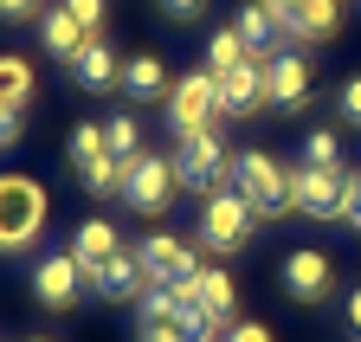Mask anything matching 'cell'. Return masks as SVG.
<instances>
[{"label":"cell","mask_w":361,"mask_h":342,"mask_svg":"<svg viewBox=\"0 0 361 342\" xmlns=\"http://www.w3.org/2000/svg\"><path fill=\"white\" fill-rule=\"evenodd\" d=\"M310 84H316V71H310L303 46H284L278 59H264V91H271V110H303V104H310Z\"/></svg>","instance_id":"7c38bea8"},{"label":"cell","mask_w":361,"mask_h":342,"mask_svg":"<svg viewBox=\"0 0 361 342\" xmlns=\"http://www.w3.org/2000/svg\"><path fill=\"white\" fill-rule=\"evenodd\" d=\"M90 284H97V297H110V304H135V297L149 291L142 252H135V245H123L116 259H104V265H97V278H90Z\"/></svg>","instance_id":"9a60e30c"},{"label":"cell","mask_w":361,"mask_h":342,"mask_svg":"<svg viewBox=\"0 0 361 342\" xmlns=\"http://www.w3.org/2000/svg\"><path fill=\"white\" fill-rule=\"evenodd\" d=\"M135 342H180V329H174V323H142V329H135Z\"/></svg>","instance_id":"d6a6232c"},{"label":"cell","mask_w":361,"mask_h":342,"mask_svg":"<svg viewBox=\"0 0 361 342\" xmlns=\"http://www.w3.org/2000/svg\"><path fill=\"white\" fill-rule=\"evenodd\" d=\"M336 291V259L316 245H297L284 252V297L290 304H323V297Z\"/></svg>","instance_id":"8fae6325"},{"label":"cell","mask_w":361,"mask_h":342,"mask_svg":"<svg viewBox=\"0 0 361 342\" xmlns=\"http://www.w3.org/2000/svg\"><path fill=\"white\" fill-rule=\"evenodd\" d=\"M336 116H342V123H355V130H361V71H355V78L342 84V91H336Z\"/></svg>","instance_id":"83f0119b"},{"label":"cell","mask_w":361,"mask_h":342,"mask_svg":"<svg viewBox=\"0 0 361 342\" xmlns=\"http://www.w3.org/2000/svg\"><path fill=\"white\" fill-rule=\"evenodd\" d=\"M258 226H264V220L252 213V200H245L239 188H226V194H207V200H200V245L213 252V259H233V252H245Z\"/></svg>","instance_id":"3957f363"},{"label":"cell","mask_w":361,"mask_h":342,"mask_svg":"<svg viewBox=\"0 0 361 342\" xmlns=\"http://www.w3.org/2000/svg\"><path fill=\"white\" fill-rule=\"evenodd\" d=\"M174 91V78H168V65L155 59V52H129L123 59V97L129 104H155V97H168Z\"/></svg>","instance_id":"ac0fdd59"},{"label":"cell","mask_w":361,"mask_h":342,"mask_svg":"<svg viewBox=\"0 0 361 342\" xmlns=\"http://www.w3.org/2000/svg\"><path fill=\"white\" fill-rule=\"evenodd\" d=\"M32 65L20 59V52H0V104H7V110H26L32 104Z\"/></svg>","instance_id":"ffe728a7"},{"label":"cell","mask_w":361,"mask_h":342,"mask_svg":"<svg viewBox=\"0 0 361 342\" xmlns=\"http://www.w3.org/2000/svg\"><path fill=\"white\" fill-rule=\"evenodd\" d=\"M84 39H90V32H84V26H78L65 7H45V13H39V46L52 52L59 65H71V59L84 52Z\"/></svg>","instance_id":"d6986e66"},{"label":"cell","mask_w":361,"mask_h":342,"mask_svg":"<svg viewBox=\"0 0 361 342\" xmlns=\"http://www.w3.org/2000/svg\"><path fill=\"white\" fill-rule=\"evenodd\" d=\"M142 271H149V284H194L207 265H200V245L194 239H174V233H149L142 245Z\"/></svg>","instance_id":"9c48e42d"},{"label":"cell","mask_w":361,"mask_h":342,"mask_svg":"<svg viewBox=\"0 0 361 342\" xmlns=\"http://www.w3.org/2000/svg\"><path fill=\"white\" fill-rule=\"evenodd\" d=\"M65 71H71V84H78V91H90V97L123 91V59L110 52V39H104V32H90V39H84V52H78Z\"/></svg>","instance_id":"5bb4252c"},{"label":"cell","mask_w":361,"mask_h":342,"mask_svg":"<svg viewBox=\"0 0 361 342\" xmlns=\"http://www.w3.org/2000/svg\"><path fill=\"white\" fill-rule=\"evenodd\" d=\"M303 161L342 175V130H329V123H323V130H310V136H303Z\"/></svg>","instance_id":"cb8c5ba5"},{"label":"cell","mask_w":361,"mask_h":342,"mask_svg":"<svg viewBox=\"0 0 361 342\" xmlns=\"http://www.w3.org/2000/svg\"><path fill=\"white\" fill-rule=\"evenodd\" d=\"M348 175V168H342ZM342 175L329 168H310V161H290V200L303 220H342Z\"/></svg>","instance_id":"30bf717a"},{"label":"cell","mask_w":361,"mask_h":342,"mask_svg":"<svg viewBox=\"0 0 361 342\" xmlns=\"http://www.w3.org/2000/svg\"><path fill=\"white\" fill-rule=\"evenodd\" d=\"M200 304H207L213 317H226V323H233V310H239V284H233V271L207 265V271H200Z\"/></svg>","instance_id":"7402d4cb"},{"label":"cell","mask_w":361,"mask_h":342,"mask_svg":"<svg viewBox=\"0 0 361 342\" xmlns=\"http://www.w3.org/2000/svg\"><path fill=\"white\" fill-rule=\"evenodd\" d=\"M65 252L84 265V278H97V265L123 252V233H116L110 220H97V213H90V220H78V226H71V245H65Z\"/></svg>","instance_id":"e0dca14e"},{"label":"cell","mask_w":361,"mask_h":342,"mask_svg":"<svg viewBox=\"0 0 361 342\" xmlns=\"http://www.w3.org/2000/svg\"><path fill=\"white\" fill-rule=\"evenodd\" d=\"M26 136V110H7V104H0V149H13Z\"/></svg>","instance_id":"f1b7e54d"},{"label":"cell","mask_w":361,"mask_h":342,"mask_svg":"<svg viewBox=\"0 0 361 342\" xmlns=\"http://www.w3.org/2000/svg\"><path fill=\"white\" fill-rule=\"evenodd\" d=\"M213 123H219V78L207 65H194V71H180L174 91H168V130L174 136H200Z\"/></svg>","instance_id":"8992f818"},{"label":"cell","mask_w":361,"mask_h":342,"mask_svg":"<svg viewBox=\"0 0 361 342\" xmlns=\"http://www.w3.org/2000/svg\"><path fill=\"white\" fill-rule=\"evenodd\" d=\"M104 142H110V155H116V161H135V155H149L135 110H116V116H104Z\"/></svg>","instance_id":"44dd1931"},{"label":"cell","mask_w":361,"mask_h":342,"mask_svg":"<svg viewBox=\"0 0 361 342\" xmlns=\"http://www.w3.org/2000/svg\"><path fill=\"white\" fill-rule=\"evenodd\" d=\"M258 110H271L264 59H245V65H233V71H219V116L245 123V116H258Z\"/></svg>","instance_id":"4fadbf2b"},{"label":"cell","mask_w":361,"mask_h":342,"mask_svg":"<svg viewBox=\"0 0 361 342\" xmlns=\"http://www.w3.org/2000/svg\"><path fill=\"white\" fill-rule=\"evenodd\" d=\"M65 155H71V175L90 188V194H116L123 188V161L110 155V142H104V123H71V136H65Z\"/></svg>","instance_id":"52a82bcc"},{"label":"cell","mask_w":361,"mask_h":342,"mask_svg":"<svg viewBox=\"0 0 361 342\" xmlns=\"http://www.w3.org/2000/svg\"><path fill=\"white\" fill-rule=\"evenodd\" d=\"M180 194V175H174V155H135V161H123V188H116V200L123 207H135L142 220H155V213H168V200Z\"/></svg>","instance_id":"5b68a950"},{"label":"cell","mask_w":361,"mask_h":342,"mask_svg":"<svg viewBox=\"0 0 361 342\" xmlns=\"http://www.w3.org/2000/svg\"><path fill=\"white\" fill-rule=\"evenodd\" d=\"M135 310H142V323H174L180 317V291L174 284H149L142 297H135Z\"/></svg>","instance_id":"d4e9b609"},{"label":"cell","mask_w":361,"mask_h":342,"mask_svg":"<svg viewBox=\"0 0 361 342\" xmlns=\"http://www.w3.org/2000/svg\"><path fill=\"white\" fill-rule=\"evenodd\" d=\"M252 52H245V39H239V26H213L207 32V71L219 78V71H233V65H245Z\"/></svg>","instance_id":"603a6c76"},{"label":"cell","mask_w":361,"mask_h":342,"mask_svg":"<svg viewBox=\"0 0 361 342\" xmlns=\"http://www.w3.org/2000/svg\"><path fill=\"white\" fill-rule=\"evenodd\" d=\"M45 188L32 175H0V252H26L45 226Z\"/></svg>","instance_id":"277c9868"},{"label":"cell","mask_w":361,"mask_h":342,"mask_svg":"<svg viewBox=\"0 0 361 342\" xmlns=\"http://www.w3.org/2000/svg\"><path fill=\"white\" fill-rule=\"evenodd\" d=\"M226 342H278L264 323H226Z\"/></svg>","instance_id":"f546056e"},{"label":"cell","mask_w":361,"mask_h":342,"mask_svg":"<svg viewBox=\"0 0 361 342\" xmlns=\"http://www.w3.org/2000/svg\"><path fill=\"white\" fill-rule=\"evenodd\" d=\"M342 226L361 233V168H348V175H342Z\"/></svg>","instance_id":"4316f807"},{"label":"cell","mask_w":361,"mask_h":342,"mask_svg":"<svg viewBox=\"0 0 361 342\" xmlns=\"http://www.w3.org/2000/svg\"><path fill=\"white\" fill-rule=\"evenodd\" d=\"M20 342H52V336H20Z\"/></svg>","instance_id":"d590c367"},{"label":"cell","mask_w":361,"mask_h":342,"mask_svg":"<svg viewBox=\"0 0 361 342\" xmlns=\"http://www.w3.org/2000/svg\"><path fill=\"white\" fill-rule=\"evenodd\" d=\"M161 13L188 26V20H200V13H207V0H161Z\"/></svg>","instance_id":"4dcf8cb0"},{"label":"cell","mask_w":361,"mask_h":342,"mask_svg":"<svg viewBox=\"0 0 361 342\" xmlns=\"http://www.w3.org/2000/svg\"><path fill=\"white\" fill-rule=\"evenodd\" d=\"M59 7L84 26V32H104V13H110V0H59Z\"/></svg>","instance_id":"484cf974"},{"label":"cell","mask_w":361,"mask_h":342,"mask_svg":"<svg viewBox=\"0 0 361 342\" xmlns=\"http://www.w3.org/2000/svg\"><path fill=\"white\" fill-rule=\"evenodd\" d=\"M264 7H271V13H278V20H284V39H290V20L303 13V0H264Z\"/></svg>","instance_id":"836d02e7"},{"label":"cell","mask_w":361,"mask_h":342,"mask_svg":"<svg viewBox=\"0 0 361 342\" xmlns=\"http://www.w3.org/2000/svg\"><path fill=\"white\" fill-rule=\"evenodd\" d=\"M39 0H0V20H39Z\"/></svg>","instance_id":"1f68e13d"},{"label":"cell","mask_w":361,"mask_h":342,"mask_svg":"<svg viewBox=\"0 0 361 342\" xmlns=\"http://www.w3.org/2000/svg\"><path fill=\"white\" fill-rule=\"evenodd\" d=\"M84 265L71 259V252H45V259L32 265V297H39V304L45 310H52V317H71L78 304H84Z\"/></svg>","instance_id":"ba28073f"},{"label":"cell","mask_w":361,"mask_h":342,"mask_svg":"<svg viewBox=\"0 0 361 342\" xmlns=\"http://www.w3.org/2000/svg\"><path fill=\"white\" fill-rule=\"evenodd\" d=\"M233 188L252 200L258 220H284V213H297V200H290V168L271 155V149H239L233 155Z\"/></svg>","instance_id":"6da1fadb"},{"label":"cell","mask_w":361,"mask_h":342,"mask_svg":"<svg viewBox=\"0 0 361 342\" xmlns=\"http://www.w3.org/2000/svg\"><path fill=\"white\" fill-rule=\"evenodd\" d=\"M233 26H239V39H245V52L252 59H278L290 39H284V20L264 7V0H245V7L233 13Z\"/></svg>","instance_id":"2e32d148"},{"label":"cell","mask_w":361,"mask_h":342,"mask_svg":"<svg viewBox=\"0 0 361 342\" xmlns=\"http://www.w3.org/2000/svg\"><path fill=\"white\" fill-rule=\"evenodd\" d=\"M233 155L239 149H226L219 130H200V136H174V175L188 194H226L233 188Z\"/></svg>","instance_id":"7a4b0ae2"},{"label":"cell","mask_w":361,"mask_h":342,"mask_svg":"<svg viewBox=\"0 0 361 342\" xmlns=\"http://www.w3.org/2000/svg\"><path fill=\"white\" fill-rule=\"evenodd\" d=\"M348 336H361V291H348Z\"/></svg>","instance_id":"e575fe53"}]
</instances>
